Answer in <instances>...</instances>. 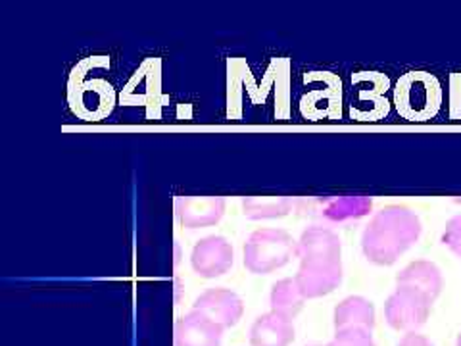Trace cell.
Here are the masks:
<instances>
[{"label": "cell", "instance_id": "cell-5", "mask_svg": "<svg viewBox=\"0 0 461 346\" xmlns=\"http://www.w3.org/2000/svg\"><path fill=\"white\" fill-rule=\"evenodd\" d=\"M432 300L415 287L398 285L396 291L384 302V320L396 331L415 333L423 327L430 315Z\"/></svg>", "mask_w": 461, "mask_h": 346}, {"label": "cell", "instance_id": "cell-15", "mask_svg": "<svg viewBox=\"0 0 461 346\" xmlns=\"http://www.w3.org/2000/svg\"><path fill=\"white\" fill-rule=\"evenodd\" d=\"M371 210V198L356 195V196H337L329 198L321 208V218L330 222H344L364 218Z\"/></svg>", "mask_w": 461, "mask_h": 346}, {"label": "cell", "instance_id": "cell-19", "mask_svg": "<svg viewBox=\"0 0 461 346\" xmlns=\"http://www.w3.org/2000/svg\"><path fill=\"white\" fill-rule=\"evenodd\" d=\"M456 346H461V333H459L457 339H456Z\"/></svg>", "mask_w": 461, "mask_h": 346}, {"label": "cell", "instance_id": "cell-12", "mask_svg": "<svg viewBox=\"0 0 461 346\" xmlns=\"http://www.w3.org/2000/svg\"><path fill=\"white\" fill-rule=\"evenodd\" d=\"M396 285L415 287L423 291L432 300H437L442 293L444 279L442 271L437 264L429 262V260H415V262L408 264L396 276Z\"/></svg>", "mask_w": 461, "mask_h": 346}, {"label": "cell", "instance_id": "cell-17", "mask_svg": "<svg viewBox=\"0 0 461 346\" xmlns=\"http://www.w3.org/2000/svg\"><path fill=\"white\" fill-rule=\"evenodd\" d=\"M440 241L444 247H448L457 258H461V214L454 215V218L446 223Z\"/></svg>", "mask_w": 461, "mask_h": 346}, {"label": "cell", "instance_id": "cell-16", "mask_svg": "<svg viewBox=\"0 0 461 346\" xmlns=\"http://www.w3.org/2000/svg\"><path fill=\"white\" fill-rule=\"evenodd\" d=\"M325 346H377L371 331L366 329H342L335 331V337Z\"/></svg>", "mask_w": 461, "mask_h": 346}, {"label": "cell", "instance_id": "cell-7", "mask_svg": "<svg viewBox=\"0 0 461 346\" xmlns=\"http://www.w3.org/2000/svg\"><path fill=\"white\" fill-rule=\"evenodd\" d=\"M193 310L208 315L212 322L221 325L223 329H230L242 320L244 302L235 291H230V288L215 287L208 288L206 293H202L194 300Z\"/></svg>", "mask_w": 461, "mask_h": 346}, {"label": "cell", "instance_id": "cell-3", "mask_svg": "<svg viewBox=\"0 0 461 346\" xmlns=\"http://www.w3.org/2000/svg\"><path fill=\"white\" fill-rule=\"evenodd\" d=\"M296 256V241L285 229H258L244 242V266L254 276H267Z\"/></svg>", "mask_w": 461, "mask_h": 346}, {"label": "cell", "instance_id": "cell-8", "mask_svg": "<svg viewBox=\"0 0 461 346\" xmlns=\"http://www.w3.org/2000/svg\"><path fill=\"white\" fill-rule=\"evenodd\" d=\"M225 206L223 196H177L176 215L185 229H204L221 222Z\"/></svg>", "mask_w": 461, "mask_h": 346}, {"label": "cell", "instance_id": "cell-6", "mask_svg": "<svg viewBox=\"0 0 461 346\" xmlns=\"http://www.w3.org/2000/svg\"><path fill=\"white\" fill-rule=\"evenodd\" d=\"M233 247L221 235L200 239L191 252V266L196 276L204 279L221 278L233 266Z\"/></svg>", "mask_w": 461, "mask_h": 346}, {"label": "cell", "instance_id": "cell-2", "mask_svg": "<svg viewBox=\"0 0 461 346\" xmlns=\"http://www.w3.org/2000/svg\"><path fill=\"white\" fill-rule=\"evenodd\" d=\"M421 220L411 208L391 205L369 220L362 233V252L371 264L393 266L421 237Z\"/></svg>", "mask_w": 461, "mask_h": 346}, {"label": "cell", "instance_id": "cell-18", "mask_svg": "<svg viewBox=\"0 0 461 346\" xmlns=\"http://www.w3.org/2000/svg\"><path fill=\"white\" fill-rule=\"evenodd\" d=\"M398 346H435L430 342V339H427L425 335H420L415 331V333H406L402 337V341L398 342Z\"/></svg>", "mask_w": 461, "mask_h": 346}, {"label": "cell", "instance_id": "cell-9", "mask_svg": "<svg viewBox=\"0 0 461 346\" xmlns=\"http://www.w3.org/2000/svg\"><path fill=\"white\" fill-rule=\"evenodd\" d=\"M223 327L202 312L191 310L181 315L173 329L176 346H221Z\"/></svg>", "mask_w": 461, "mask_h": 346}, {"label": "cell", "instance_id": "cell-21", "mask_svg": "<svg viewBox=\"0 0 461 346\" xmlns=\"http://www.w3.org/2000/svg\"><path fill=\"white\" fill-rule=\"evenodd\" d=\"M310 346H321V344H310Z\"/></svg>", "mask_w": 461, "mask_h": 346}, {"label": "cell", "instance_id": "cell-20", "mask_svg": "<svg viewBox=\"0 0 461 346\" xmlns=\"http://www.w3.org/2000/svg\"><path fill=\"white\" fill-rule=\"evenodd\" d=\"M456 202H459V205H461V198H457V200H456Z\"/></svg>", "mask_w": 461, "mask_h": 346}, {"label": "cell", "instance_id": "cell-14", "mask_svg": "<svg viewBox=\"0 0 461 346\" xmlns=\"http://www.w3.org/2000/svg\"><path fill=\"white\" fill-rule=\"evenodd\" d=\"M304 302L306 298L302 295L294 278H285L271 287V295H269L271 312L286 317V320L293 322L300 314V310L304 308Z\"/></svg>", "mask_w": 461, "mask_h": 346}, {"label": "cell", "instance_id": "cell-4", "mask_svg": "<svg viewBox=\"0 0 461 346\" xmlns=\"http://www.w3.org/2000/svg\"><path fill=\"white\" fill-rule=\"evenodd\" d=\"M394 103L402 118L410 122H427L440 108V83L427 71H411L398 81Z\"/></svg>", "mask_w": 461, "mask_h": 346}, {"label": "cell", "instance_id": "cell-10", "mask_svg": "<svg viewBox=\"0 0 461 346\" xmlns=\"http://www.w3.org/2000/svg\"><path fill=\"white\" fill-rule=\"evenodd\" d=\"M293 341V322L276 312L262 314L250 327V346H288Z\"/></svg>", "mask_w": 461, "mask_h": 346}, {"label": "cell", "instance_id": "cell-13", "mask_svg": "<svg viewBox=\"0 0 461 346\" xmlns=\"http://www.w3.org/2000/svg\"><path fill=\"white\" fill-rule=\"evenodd\" d=\"M294 200L291 196H244L242 214L244 218L259 220H277L293 212Z\"/></svg>", "mask_w": 461, "mask_h": 346}, {"label": "cell", "instance_id": "cell-11", "mask_svg": "<svg viewBox=\"0 0 461 346\" xmlns=\"http://www.w3.org/2000/svg\"><path fill=\"white\" fill-rule=\"evenodd\" d=\"M335 331L342 329H366L373 331L375 327V306L373 302L364 296H346L340 300L333 314Z\"/></svg>", "mask_w": 461, "mask_h": 346}, {"label": "cell", "instance_id": "cell-1", "mask_svg": "<svg viewBox=\"0 0 461 346\" xmlns=\"http://www.w3.org/2000/svg\"><path fill=\"white\" fill-rule=\"evenodd\" d=\"M342 242L333 229L313 225L302 231L296 241L300 260L294 276L306 300L327 296L342 283Z\"/></svg>", "mask_w": 461, "mask_h": 346}]
</instances>
